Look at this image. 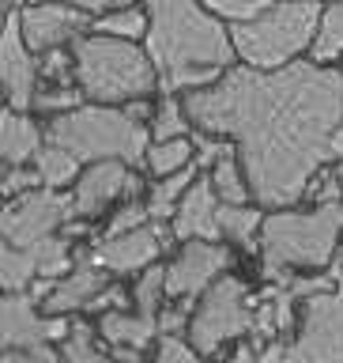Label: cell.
Masks as SVG:
<instances>
[{
	"instance_id": "6da1fadb",
	"label": "cell",
	"mask_w": 343,
	"mask_h": 363,
	"mask_svg": "<svg viewBox=\"0 0 343 363\" xmlns=\"http://www.w3.org/2000/svg\"><path fill=\"white\" fill-rule=\"evenodd\" d=\"M185 113L200 133L234 140L260 208H294L328 163V136L343 121V72L313 61L234 65L192 87Z\"/></svg>"
},
{
	"instance_id": "8992f818",
	"label": "cell",
	"mask_w": 343,
	"mask_h": 363,
	"mask_svg": "<svg viewBox=\"0 0 343 363\" xmlns=\"http://www.w3.org/2000/svg\"><path fill=\"white\" fill-rule=\"evenodd\" d=\"M321 16H325L321 0H276L264 16L234 23L231 30L234 50L253 68H283L302 50H313Z\"/></svg>"
},
{
	"instance_id": "e575fe53",
	"label": "cell",
	"mask_w": 343,
	"mask_h": 363,
	"mask_svg": "<svg viewBox=\"0 0 343 363\" xmlns=\"http://www.w3.org/2000/svg\"><path fill=\"white\" fill-rule=\"evenodd\" d=\"M45 79H57V84H68V72H76V57H68L61 45L57 50H45V57L38 61Z\"/></svg>"
},
{
	"instance_id": "836d02e7",
	"label": "cell",
	"mask_w": 343,
	"mask_h": 363,
	"mask_svg": "<svg viewBox=\"0 0 343 363\" xmlns=\"http://www.w3.org/2000/svg\"><path fill=\"white\" fill-rule=\"evenodd\" d=\"M147 220H151L147 204H140V201H129L121 212H113V220L106 223V235H124V231H136V227H144Z\"/></svg>"
},
{
	"instance_id": "1f68e13d",
	"label": "cell",
	"mask_w": 343,
	"mask_h": 363,
	"mask_svg": "<svg viewBox=\"0 0 343 363\" xmlns=\"http://www.w3.org/2000/svg\"><path fill=\"white\" fill-rule=\"evenodd\" d=\"M272 4L276 0H204V8L215 11L219 19H231V23H249V19L264 16Z\"/></svg>"
},
{
	"instance_id": "484cf974",
	"label": "cell",
	"mask_w": 343,
	"mask_h": 363,
	"mask_svg": "<svg viewBox=\"0 0 343 363\" xmlns=\"http://www.w3.org/2000/svg\"><path fill=\"white\" fill-rule=\"evenodd\" d=\"M98 337L102 333H95L87 322H76L72 333L61 340V359H68V363H102L110 352L98 345Z\"/></svg>"
},
{
	"instance_id": "4dcf8cb0",
	"label": "cell",
	"mask_w": 343,
	"mask_h": 363,
	"mask_svg": "<svg viewBox=\"0 0 343 363\" xmlns=\"http://www.w3.org/2000/svg\"><path fill=\"white\" fill-rule=\"evenodd\" d=\"M76 106H83V87H72V84H57L34 95V110H42V113H68Z\"/></svg>"
},
{
	"instance_id": "ee69618b",
	"label": "cell",
	"mask_w": 343,
	"mask_h": 363,
	"mask_svg": "<svg viewBox=\"0 0 343 363\" xmlns=\"http://www.w3.org/2000/svg\"><path fill=\"white\" fill-rule=\"evenodd\" d=\"M23 4V0H4V8H19Z\"/></svg>"
},
{
	"instance_id": "7c38bea8",
	"label": "cell",
	"mask_w": 343,
	"mask_h": 363,
	"mask_svg": "<svg viewBox=\"0 0 343 363\" xmlns=\"http://www.w3.org/2000/svg\"><path fill=\"white\" fill-rule=\"evenodd\" d=\"M38 61L34 50L23 38V23L19 11L8 8L4 19V42H0V84H4V99L11 110H30L34 95H38Z\"/></svg>"
},
{
	"instance_id": "d4e9b609",
	"label": "cell",
	"mask_w": 343,
	"mask_h": 363,
	"mask_svg": "<svg viewBox=\"0 0 343 363\" xmlns=\"http://www.w3.org/2000/svg\"><path fill=\"white\" fill-rule=\"evenodd\" d=\"M192 155H197V144L189 140V136H174V140H155L147 147V170L158 178L174 174V170L189 167Z\"/></svg>"
},
{
	"instance_id": "74e56055",
	"label": "cell",
	"mask_w": 343,
	"mask_h": 363,
	"mask_svg": "<svg viewBox=\"0 0 343 363\" xmlns=\"http://www.w3.org/2000/svg\"><path fill=\"white\" fill-rule=\"evenodd\" d=\"M192 303L197 299H185V303H178V306H170V311H163L158 314V329H163V333H181V329H185V322H192Z\"/></svg>"
},
{
	"instance_id": "f35d334b",
	"label": "cell",
	"mask_w": 343,
	"mask_h": 363,
	"mask_svg": "<svg viewBox=\"0 0 343 363\" xmlns=\"http://www.w3.org/2000/svg\"><path fill=\"white\" fill-rule=\"evenodd\" d=\"M64 4H76V8L91 11V16H106V11H113V8H129L132 0H64Z\"/></svg>"
},
{
	"instance_id": "4316f807",
	"label": "cell",
	"mask_w": 343,
	"mask_h": 363,
	"mask_svg": "<svg viewBox=\"0 0 343 363\" xmlns=\"http://www.w3.org/2000/svg\"><path fill=\"white\" fill-rule=\"evenodd\" d=\"M147 8H113L106 11V16H98L95 19V27L91 30H98V34H117V38H144L147 34Z\"/></svg>"
},
{
	"instance_id": "5b68a950",
	"label": "cell",
	"mask_w": 343,
	"mask_h": 363,
	"mask_svg": "<svg viewBox=\"0 0 343 363\" xmlns=\"http://www.w3.org/2000/svg\"><path fill=\"white\" fill-rule=\"evenodd\" d=\"M45 140L76 152L83 163L124 159L129 167H136L147 163V147L155 136L136 118H129V110H117L113 102H91L68 113H53V121L45 125Z\"/></svg>"
},
{
	"instance_id": "9c48e42d",
	"label": "cell",
	"mask_w": 343,
	"mask_h": 363,
	"mask_svg": "<svg viewBox=\"0 0 343 363\" xmlns=\"http://www.w3.org/2000/svg\"><path fill=\"white\" fill-rule=\"evenodd\" d=\"M287 359H343V288L306 299L302 333L287 340Z\"/></svg>"
},
{
	"instance_id": "60d3db41",
	"label": "cell",
	"mask_w": 343,
	"mask_h": 363,
	"mask_svg": "<svg viewBox=\"0 0 343 363\" xmlns=\"http://www.w3.org/2000/svg\"><path fill=\"white\" fill-rule=\"evenodd\" d=\"M328 159H343V121L332 129V136H328Z\"/></svg>"
},
{
	"instance_id": "44dd1931",
	"label": "cell",
	"mask_w": 343,
	"mask_h": 363,
	"mask_svg": "<svg viewBox=\"0 0 343 363\" xmlns=\"http://www.w3.org/2000/svg\"><path fill=\"white\" fill-rule=\"evenodd\" d=\"M192 178H197V170L189 167H181L174 170V174H166L163 182H155V189H151V197H147V212H151V220H174V212H178V201L185 197V189L192 186Z\"/></svg>"
},
{
	"instance_id": "603a6c76",
	"label": "cell",
	"mask_w": 343,
	"mask_h": 363,
	"mask_svg": "<svg viewBox=\"0 0 343 363\" xmlns=\"http://www.w3.org/2000/svg\"><path fill=\"white\" fill-rule=\"evenodd\" d=\"M238 152V147H234ZM234 152H226L215 159L211 167V182H215V193H219L223 204H245L253 197V189H249V178H245V167L242 159H234Z\"/></svg>"
},
{
	"instance_id": "ac0fdd59",
	"label": "cell",
	"mask_w": 343,
	"mask_h": 363,
	"mask_svg": "<svg viewBox=\"0 0 343 363\" xmlns=\"http://www.w3.org/2000/svg\"><path fill=\"white\" fill-rule=\"evenodd\" d=\"M42 129L27 118V110H4L0 118V155L8 167H27L42 152Z\"/></svg>"
},
{
	"instance_id": "5bb4252c",
	"label": "cell",
	"mask_w": 343,
	"mask_h": 363,
	"mask_svg": "<svg viewBox=\"0 0 343 363\" xmlns=\"http://www.w3.org/2000/svg\"><path fill=\"white\" fill-rule=\"evenodd\" d=\"M87 16L91 11L76 8V4H57V0H34L19 11L23 23V38L34 53L57 50L64 42H76L87 30Z\"/></svg>"
},
{
	"instance_id": "3957f363",
	"label": "cell",
	"mask_w": 343,
	"mask_h": 363,
	"mask_svg": "<svg viewBox=\"0 0 343 363\" xmlns=\"http://www.w3.org/2000/svg\"><path fill=\"white\" fill-rule=\"evenodd\" d=\"M343 235V201H321L313 212L272 208L260 223V277L268 284L291 269H328Z\"/></svg>"
},
{
	"instance_id": "f1b7e54d",
	"label": "cell",
	"mask_w": 343,
	"mask_h": 363,
	"mask_svg": "<svg viewBox=\"0 0 343 363\" xmlns=\"http://www.w3.org/2000/svg\"><path fill=\"white\" fill-rule=\"evenodd\" d=\"M163 295H166V269L163 265H147L140 272V280H136V288H132L136 311L147 314V318H158V303H163Z\"/></svg>"
},
{
	"instance_id": "30bf717a",
	"label": "cell",
	"mask_w": 343,
	"mask_h": 363,
	"mask_svg": "<svg viewBox=\"0 0 343 363\" xmlns=\"http://www.w3.org/2000/svg\"><path fill=\"white\" fill-rule=\"evenodd\" d=\"M72 333V325L64 322V314H38L34 299L27 291H8L0 303V348H23L30 356L42 345H61Z\"/></svg>"
},
{
	"instance_id": "d6a6232c",
	"label": "cell",
	"mask_w": 343,
	"mask_h": 363,
	"mask_svg": "<svg viewBox=\"0 0 343 363\" xmlns=\"http://www.w3.org/2000/svg\"><path fill=\"white\" fill-rule=\"evenodd\" d=\"M200 352L192 340H181V333H163L158 329V337H155V359L158 363H192Z\"/></svg>"
},
{
	"instance_id": "ba28073f",
	"label": "cell",
	"mask_w": 343,
	"mask_h": 363,
	"mask_svg": "<svg viewBox=\"0 0 343 363\" xmlns=\"http://www.w3.org/2000/svg\"><path fill=\"white\" fill-rule=\"evenodd\" d=\"M68 220H76V201L45 186L11 201L4 208V220H0V231H4V242L30 246L45 235H57Z\"/></svg>"
},
{
	"instance_id": "ffe728a7",
	"label": "cell",
	"mask_w": 343,
	"mask_h": 363,
	"mask_svg": "<svg viewBox=\"0 0 343 363\" xmlns=\"http://www.w3.org/2000/svg\"><path fill=\"white\" fill-rule=\"evenodd\" d=\"M260 223H264V212L249 208V204H219V227L223 238H231L245 250V254H257L260 250Z\"/></svg>"
},
{
	"instance_id": "277c9868",
	"label": "cell",
	"mask_w": 343,
	"mask_h": 363,
	"mask_svg": "<svg viewBox=\"0 0 343 363\" xmlns=\"http://www.w3.org/2000/svg\"><path fill=\"white\" fill-rule=\"evenodd\" d=\"M76 57V84L91 102H129L151 95L158 84V68L151 53L132 38L117 34H79L72 45Z\"/></svg>"
},
{
	"instance_id": "f6af8a7d",
	"label": "cell",
	"mask_w": 343,
	"mask_h": 363,
	"mask_svg": "<svg viewBox=\"0 0 343 363\" xmlns=\"http://www.w3.org/2000/svg\"><path fill=\"white\" fill-rule=\"evenodd\" d=\"M336 174H339V182H343V159H339V167H336Z\"/></svg>"
},
{
	"instance_id": "4fadbf2b",
	"label": "cell",
	"mask_w": 343,
	"mask_h": 363,
	"mask_svg": "<svg viewBox=\"0 0 343 363\" xmlns=\"http://www.w3.org/2000/svg\"><path fill=\"white\" fill-rule=\"evenodd\" d=\"M174 238V227H136V231H124V235H102L91 254H79L95 265L110 269V272H140L147 265H155V257L163 254Z\"/></svg>"
},
{
	"instance_id": "83f0119b",
	"label": "cell",
	"mask_w": 343,
	"mask_h": 363,
	"mask_svg": "<svg viewBox=\"0 0 343 363\" xmlns=\"http://www.w3.org/2000/svg\"><path fill=\"white\" fill-rule=\"evenodd\" d=\"M343 53V0H332L321 16V30L313 38V61H332Z\"/></svg>"
},
{
	"instance_id": "d6986e66",
	"label": "cell",
	"mask_w": 343,
	"mask_h": 363,
	"mask_svg": "<svg viewBox=\"0 0 343 363\" xmlns=\"http://www.w3.org/2000/svg\"><path fill=\"white\" fill-rule=\"evenodd\" d=\"M98 333L106 345H129V348H147L151 340L158 337V318H147V314H124V311H106L98 322Z\"/></svg>"
},
{
	"instance_id": "cb8c5ba5",
	"label": "cell",
	"mask_w": 343,
	"mask_h": 363,
	"mask_svg": "<svg viewBox=\"0 0 343 363\" xmlns=\"http://www.w3.org/2000/svg\"><path fill=\"white\" fill-rule=\"evenodd\" d=\"M79 163H83V159H79L76 152H68V147H61V144H50V147L38 152V159H34V170L42 174V186L61 189V186L79 178Z\"/></svg>"
},
{
	"instance_id": "7402d4cb",
	"label": "cell",
	"mask_w": 343,
	"mask_h": 363,
	"mask_svg": "<svg viewBox=\"0 0 343 363\" xmlns=\"http://www.w3.org/2000/svg\"><path fill=\"white\" fill-rule=\"evenodd\" d=\"M34 277H42L34 250L4 242V250H0V284H4V291H27Z\"/></svg>"
},
{
	"instance_id": "b9f144b4",
	"label": "cell",
	"mask_w": 343,
	"mask_h": 363,
	"mask_svg": "<svg viewBox=\"0 0 343 363\" xmlns=\"http://www.w3.org/2000/svg\"><path fill=\"white\" fill-rule=\"evenodd\" d=\"M140 189H144V182L136 178V174H129V186H124V197H136Z\"/></svg>"
},
{
	"instance_id": "ab89813d",
	"label": "cell",
	"mask_w": 343,
	"mask_h": 363,
	"mask_svg": "<svg viewBox=\"0 0 343 363\" xmlns=\"http://www.w3.org/2000/svg\"><path fill=\"white\" fill-rule=\"evenodd\" d=\"M124 110H129V118L140 121V118L151 113V102H147V95H140V99H129V106H124Z\"/></svg>"
},
{
	"instance_id": "f546056e",
	"label": "cell",
	"mask_w": 343,
	"mask_h": 363,
	"mask_svg": "<svg viewBox=\"0 0 343 363\" xmlns=\"http://www.w3.org/2000/svg\"><path fill=\"white\" fill-rule=\"evenodd\" d=\"M192 118L185 113V102H178L174 95H163L155 110V125H151V136L155 140H174V136H185L189 133Z\"/></svg>"
},
{
	"instance_id": "d590c367",
	"label": "cell",
	"mask_w": 343,
	"mask_h": 363,
	"mask_svg": "<svg viewBox=\"0 0 343 363\" xmlns=\"http://www.w3.org/2000/svg\"><path fill=\"white\" fill-rule=\"evenodd\" d=\"M34 186H42L38 170H27V167H8L4 170V193L8 197H23V193H30Z\"/></svg>"
},
{
	"instance_id": "8d00e7d4",
	"label": "cell",
	"mask_w": 343,
	"mask_h": 363,
	"mask_svg": "<svg viewBox=\"0 0 343 363\" xmlns=\"http://www.w3.org/2000/svg\"><path fill=\"white\" fill-rule=\"evenodd\" d=\"M124 303H129V291L124 288H117V284H113V288H102L95 299H91L83 311H95V314H106V311H124Z\"/></svg>"
},
{
	"instance_id": "7a4b0ae2",
	"label": "cell",
	"mask_w": 343,
	"mask_h": 363,
	"mask_svg": "<svg viewBox=\"0 0 343 363\" xmlns=\"http://www.w3.org/2000/svg\"><path fill=\"white\" fill-rule=\"evenodd\" d=\"M147 53L166 95L208 87L234 61V38L200 0H147Z\"/></svg>"
},
{
	"instance_id": "2e32d148",
	"label": "cell",
	"mask_w": 343,
	"mask_h": 363,
	"mask_svg": "<svg viewBox=\"0 0 343 363\" xmlns=\"http://www.w3.org/2000/svg\"><path fill=\"white\" fill-rule=\"evenodd\" d=\"M219 193L215 182L208 178H192V186L185 189V197L178 201L174 212V238H223L219 227Z\"/></svg>"
},
{
	"instance_id": "8fae6325",
	"label": "cell",
	"mask_w": 343,
	"mask_h": 363,
	"mask_svg": "<svg viewBox=\"0 0 343 363\" xmlns=\"http://www.w3.org/2000/svg\"><path fill=\"white\" fill-rule=\"evenodd\" d=\"M234 254L215 238H185L181 254L166 265V295L178 299H200L215 280L231 269Z\"/></svg>"
},
{
	"instance_id": "e0dca14e",
	"label": "cell",
	"mask_w": 343,
	"mask_h": 363,
	"mask_svg": "<svg viewBox=\"0 0 343 363\" xmlns=\"http://www.w3.org/2000/svg\"><path fill=\"white\" fill-rule=\"evenodd\" d=\"M106 272H110V269H102V265H95V261L79 257V265L68 272V277L57 280L53 295L45 299V314H72V311H83V306L95 299L102 288H106Z\"/></svg>"
},
{
	"instance_id": "9a60e30c",
	"label": "cell",
	"mask_w": 343,
	"mask_h": 363,
	"mask_svg": "<svg viewBox=\"0 0 343 363\" xmlns=\"http://www.w3.org/2000/svg\"><path fill=\"white\" fill-rule=\"evenodd\" d=\"M124 167H129L124 159H98V163H91L83 174L76 178L72 201H76L79 220H91V216H98L110 201L124 197V186H129V170Z\"/></svg>"
},
{
	"instance_id": "7bdbcfd3",
	"label": "cell",
	"mask_w": 343,
	"mask_h": 363,
	"mask_svg": "<svg viewBox=\"0 0 343 363\" xmlns=\"http://www.w3.org/2000/svg\"><path fill=\"white\" fill-rule=\"evenodd\" d=\"M234 359H257V348L253 345H242V348L234 352Z\"/></svg>"
},
{
	"instance_id": "52a82bcc",
	"label": "cell",
	"mask_w": 343,
	"mask_h": 363,
	"mask_svg": "<svg viewBox=\"0 0 343 363\" xmlns=\"http://www.w3.org/2000/svg\"><path fill=\"white\" fill-rule=\"evenodd\" d=\"M257 299L249 295L245 280L219 277L208 291L200 295V306L192 311L189 340L197 345L200 356H215L226 340H242L253 333V314Z\"/></svg>"
}]
</instances>
